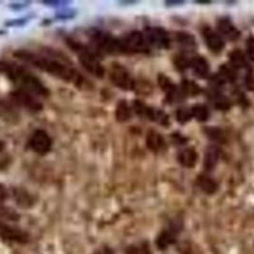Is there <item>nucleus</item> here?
Returning <instances> with one entry per match:
<instances>
[{
  "label": "nucleus",
  "instance_id": "nucleus-1",
  "mask_svg": "<svg viewBox=\"0 0 254 254\" xmlns=\"http://www.w3.org/2000/svg\"><path fill=\"white\" fill-rule=\"evenodd\" d=\"M14 56L23 60L24 63L33 65L45 73L51 74L61 80L74 84L77 87H83V84L85 83L83 75L69 63V60H65L61 56L56 57L48 54H36L27 50L16 51Z\"/></svg>",
  "mask_w": 254,
  "mask_h": 254
},
{
  "label": "nucleus",
  "instance_id": "nucleus-2",
  "mask_svg": "<svg viewBox=\"0 0 254 254\" xmlns=\"http://www.w3.org/2000/svg\"><path fill=\"white\" fill-rule=\"evenodd\" d=\"M0 74L8 75L10 80L13 81L17 87H19L20 91L28 92L33 94L36 97L47 98L50 95V91L44 85V83L34 77L33 74L30 73L27 69L14 65V64L0 61Z\"/></svg>",
  "mask_w": 254,
  "mask_h": 254
},
{
  "label": "nucleus",
  "instance_id": "nucleus-3",
  "mask_svg": "<svg viewBox=\"0 0 254 254\" xmlns=\"http://www.w3.org/2000/svg\"><path fill=\"white\" fill-rule=\"evenodd\" d=\"M69 45H70L73 50L77 51L78 56H79V61L89 73L98 78H103L104 69L100 61L98 60L97 55L92 52L87 47L81 46L80 44H77V42H73V41H69Z\"/></svg>",
  "mask_w": 254,
  "mask_h": 254
},
{
  "label": "nucleus",
  "instance_id": "nucleus-4",
  "mask_svg": "<svg viewBox=\"0 0 254 254\" xmlns=\"http://www.w3.org/2000/svg\"><path fill=\"white\" fill-rule=\"evenodd\" d=\"M121 52L126 54H149L150 52V45L147 44L145 34L139 31H134L131 33L120 40Z\"/></svg>",
  "mask_w": 254,
  "mask_h": 254
},
{
  "label": "nucleus",
  "instance_id": "nucleus-5",
  "mask_svg": "<svg viewBox=\"0 0 254 254\" xmlns=\"http://www.w3.org/2000/svg\"><path fill=\"white\" fill-rule=\"evenodd\" d=\"M92 45L94 48L104 54H118L121 52L120 40H116L110 33L102 32V31H92L89 34Z\"/></svg>",
  "mask_w": 254,
  "mask_h": 254
},
{
  "label": "nucleus",
  "instance_id": "nucleus-6",
  "mask_svg": "<svg viewBox=\"0 0 254 254\" xmlns=\"http://www.w3.org/2000/svg\"><path fill=\"white\" fill-rule=\"evenodd\" d=\"M110 79L116 87L124 91H132L135 89V80L130 73L120 64H113L110 69Z\"/></svg>",
  "mask_w": 254,
  "mask_h": 254
},
{
  "label": "nucleus",
  "instance_id": "nucleus-7",
  "mask_svg": "<svg viewBox=\"0 0 254 254\" xmlns=\"http://www.w3.org/2000/svg\"><path fill=\"white\" fill-rule=\"evenodd\" d=\"M10 100L13 102L14 106H19L32 112H38L42 110V103L37 99L36 95L28 93V92L17 89L10 93Z\"/></svg>",
  "mask_w": 254,
  "mask_h": 254
},
{
  "label": "nucleus",
  "instance_id": "nucleus-8",
  "mask_svg": "<svg viewBox=\"0 0 254 254\" xmlns=\"http://www.w3.org/2000/svg\"><path fill=\"white\" fill-rule=\"evenodd\" d=\"M134 106L135 111H136V113L139 116H143V117L147 118V120L154 121V122L163 125V126H167L169 124V117L164 113L163 111L154 110V108L149 107V106H146V104L140 102V100H135Z\"/></svg>",
  "mask_w": 254,
  "mask_h": 254
},
{
  "label": "nucleus",
  "instance_id": "nucleus-9",
  "mask_svg": "<svg viewBox=\"0 0 254 254\" xmlns=\"http://www.w3.org/2000/svg\"><path fill=\"white\" fill-rule=\"evenodd\" d=\"M30 147L34 153L40 155H46L52 147V140L47 132L37 130L30 139Z\"/></svg>",
  "mask_w": 254,
  "mask_h": 254
},
{
  "label": "nucleus",
  "instance_id": "nucleus-10",
  "mask_svg": "<svg viewBox=\"0 0 254 254\" xmlns=\"http://www.w3.org/2000/svg\"><path fill=\"white\" fill-rule=\"evenodd\" d=\"M145 37H146L147 44L150 47H157V48H168L171 45L169 34L159 27H150L145 31Z\"/></svg>",
  "mask_w": 254,
  "mask_h": 254
},
{
  "label": "nucleus",
  "instance_id": "nucleus-11",
  "mask_svg": "<svg viewBox=\"0 0 254 254\" xmlns=\"http://www.w3.org/2000/svg\"><path fill=\"white\" fill-rule=\"evenodd\" d=\"M0 237L9 241H16L19 244H24L30 240V235L19 227L10 226L8 224L0 222Z\"/></svg>",
  "mask_w": 254,
  "mask_h": 254
},
{
  "label": "nucleus",
  "instance_id": "nucleus-12",
  "mask_svg": "<svg viewBox=\"0 0 254 254\" xmlns=\"http://www.w3.org/2000/svg\"><path fill=\"white\" fill-rule=\"evenodd\" d=\"M202 36H204L205 42H206L207 47L212 52L219 54L220 51H222V48H224V40H222V37L220 34L216 33L210 27H205L202 30Z\"/></svg>",
  "mask_w": 254,
  "mask_h": 254
},
{
  "label": "nucleus",
  "instance_id": "nucleus-13",
  "mask_svg": "<svg viewBox=\"0 0 254 254\" xmlns=\"http://www.w3.org/2000/svg\"><path fill=\"white\" fill-rule=\"evenodd\" d=\"M0 118L7 121L9 124H17L19 121V114L14 107V104L1 97H0Z\"/></svg>",
  "mask_w": 254,
  "mask_h": 254
},
{
  "label": "nucleus",
  "instance_id": "nucleus-14",
  "mask_svg": "<svg viewBox=\"0 0 254 254\" xmlns=\"http://www.w3.org/2000/svg\"><path fill=\"white\" fill-rule=\"evenodd\" d=\"M218 30L222 36H225L227 40L230 41H237L240 37L239 30L235 27L229 18H220L218 20Z\"/></svg>",
  "mask_w": 254,
  "mask_h": 254
},
{
  "label": "nucleus",
  "instance_id": "nucleus-15",
  "mask_svg": "<svg viewBox=\"0 0 254 254\" xmlns=\"http://www.w3.org/2000/svg\"><path fill=\"white\" fill-rule=\"evenodd\" d=\"M190 67H192L193 73L198 78H206L208 75V73H210V66H208L207 60L202 56L190 57Z\"/></svg>",
  "mask_w": 254,
  "mask_h": 254
},
{
  "label": "nucleus",
  "instance_id": "nucleus-16",
  "mask_svg": "<svg viewBox=\"0 0 254 254\" xmlns=\"http://www.w3.org/2000/svg\"><path fill=\"white\" fill-rule=\"evenodd\" d=\"M146 145L153 153H160L165 149V140L159 132L150 131L146 136Z\"/></svg>",
  "mask_w": 254,
  "mask_h": 254
},
{
  "label": "nucleus",
  "instance_id": "nucleus-17",
  "mask_svg": "<svg viewBox=\"0 0 254 254\" xmlns=\"http://www.w3.org/2000/svg\"><path fill=\"white\" fill-rule=\"evenodd\" d=\"M197 153L194 151V149L192 147H188V149H184L182 150L179 154H178V161L186 168H193L197 163Z\"/></svg>",
  "mask_w": 254,
  "mask_h": 254
},
{
  "label": "nucleus",
  "instance_id": "nucleus-18",
  "mask_svg": "<svg viewBox=\"0 0 254 254\" xmlns=\"http://www.w3.org/2000/svg\"><path fill=\"white\" fill-rule=\"evenodd\" d=\"M197 186L206 194H214L218 190V183L206 174H201L197 177Z\"/></svg>",
  "mask_w": 254,
  "mask_h": 254
},
{
  "label": "nucleus",
  "instance_id": "nucleus-19",
  "mask_svg": "<svg viewBox=\"0 0 254 254\" xmlns=\"http://www.w3.org/2000/svg\"><path fill=\"white\" fill-rule=\"evenodd\" d=\"M219 158H220V149L216 146H208L205 154V168L206 171L214 169V167L218 164Z\"/></svg>",
  "mask_w": 254,
  "mask_h": 254
},
{
  "label": "nucleus",
  "instance_id": "nucleus-20",
  "mask_svg": "<svg viewBox=\"0 0 254 254\" xmlns=\"http://www.w3.org/2000/svg\"><path fill=\"white\" fill-rule=\"evenodd\" d=\"M230 63L231 66L234 69H248L249 67V63H248L247 56L244 52H241L240 50H234L230 54Z\"/></svg>",
  "mask_w": 254,
  "mask_h": 254
},
{
  "label": "nucleus",
  "instance_id": "nucleus-21",
  "mask_svg": "<svg viewBox=\"0 0 254 254\" xmlns=\"http://www.w3.org/2000/svg\"><path fill=\"white\" fill-rule=\"evenodd\" d=\"M211 100H212V103H214L215 107L221 111L229 110L231 106L230 99H229L227 97H225L224 94H221L220 92L218 91H215L214 93L211 94Z\"/></svg>",
  "mask_w": 254,
  "mask_h": 254
},
{
  "label": "nucleus",
  "instance_id": "nucleus-22",
  "mask_svg": "<svg viewBox=\"0 0 254 254\" xmlns=\"http://www.w3.org/2000/svg\"><path fill=\"white\" fill-rule=\"evenodd\" d=\"M190 116L193 118H196L200 122H205L207 121L210 117V111L205 104H194L193 107L190 108Z\"/></svg>",
  "mask_w": 254,
  "mask_h": 254
},
{
  "label": "nucleus",
  "instance_id": "nucleus-23",
  "mask_svg": "<svg viewBox=\"0 0 254 254\" xmlns=\"http://www.w3.org/2000/svg\"><path fill=\"white\" fill-rule=\"evenodd\" d=\"M174 241H175V237H174L173 233H172L171 230H165L158 237L157 245L159 249L164 251V249H167L169 245L174 244Z\"/></svg>",
  "mask_w": 254,
  "mask_h": 254
},
{
  "label": "nucleus",
  "instance_id": "nucleus-24",
  "mask_svg": "<svg viewBox=\"0 0 254 254\" xmlns=\"http://www.w3.org/2000/svg\"><path fill=\"white\" fill-rule=\"evenodd\" d=\"M116 118L120 122H126V121H128L131 118V110L126 100L118 102L117 108H116Z\"/></svg>",
  "mask_w": 254,
  "mask_h": 254
},
{
  "label": "nucleus",
  "instance_id": "nucleus-25",
  "mask_svg": "<svg viewBox=\"0 0 254 254\" xmlns=\"http://www.w3.org/2000/svg\"><path fill=\"white\" fill-rule=\"evenodd\" d=\"M219 78L221 80L227 81V83H233L237 79V70H235L233 66H227V65H222L220 67V71H219Z\"/></svg>",
  "mask_w": 254,
  "mask_h": 254
},
{
  "label": "nucleus",
  "instance_id": "nucleus-26",
  "mask_svg": "<svg viewBox=\"0 0 254 254\" xmlns=\"http://www.w3.org/2000/svg\"><path fill=\"white\" fill-rule=\"evenodd\" d=\"M177 38V42L181 45L182 47L184 48H194L196 47V40H194V37L190 33H184V32H179L175 36Z\"/></svg>",
  "mask_w": 254,
  "mask_h": 254
},
{
  "label": "nucleus",
  "instance_id": "nucleus-27",
  "mask_svg": "<svg viewBox=\"0 0 254 254\" xmlns=\"http://www.w3.org/2000/svg\"><path fill=\"white\" fill-rule=\"evenodd\" d=\"M181 89L183 92V94H190V95H196L201 92L200 87L194 81H190V80H184L181 85Z\"/></svg>",
  "mask_w": 254,
  "mask_h": 254
},
{
  "label": "nucleus",
  "instance_id": "nucleus-28",
  "mask_svg": "<svg viewBox=\"0 0 254 254\" xmlns=\"http://www.w3.org/2000/svg\"><path fill=\"white\" fill-rule=\"evenodd\" d=\"M208 136L215 141H220V143H224L225 141V134L224 131L220 130V128H216V127H212V128H207L206 130Z\"/></svg>",
  "mask_w": 254,
  "mask_h": 254
},
{
  "label": "nucleus",
  "instance_id": "nucleus-29",
  "mask_svg": "<svg viewBox=\"0 0 254 254\" xmlns=\"http://www.w3.org/2000/svg\"><path fill=\"white\" fill-rule=\"evenodd\" d=\"M192 118L190 116V110H179L177 111V120L182 124H186L187 121H190Z\"/></svg>",
  "mask_w": 254,
  "mask_h": 254
},
{
  "label": "nucleus",
  "instance_id": "nucleus-30",
  "mask_svg": "<svg viewBox=\"0 0 254 254\" xmlns=\"http://www.w3.org/2000/svg\"><path fill=\"white\" fill-rule=\"evenodd\" d=\"M247 52L248 57L254 61V36L249 37L247 41Z\"/></svg>",
  "mask_w": 254,
  "mask_h": 254
},
{
  "label": "nucleus",
  "instance_id": "nucleus-31",
  "mask_svg": "<svg viewBox=\"0 0 254 254\" xmlns=\"http://www.w3.org/2000/svg\"><path fill=\"white\" fill-rule=\"evenodd\" d=\"M44 4L46 5H50V7H64V5H67L69 1H60V0H45Z\"/></svg>",
  "mask_w": 254,
  "mask_h": 254
},
{
  "label": "nucleus",
  "instance_id": "nucleus-32",
  "mask_svg": "<svg viewBox=\"0 0 254 254\" xmlns=\"http://www.w3.org/2000/svg\"><path fill=\"white\" fill-rule=\"evenodd\" d=\"M5 200H7V190L3 184H0V207H1V205Z\"/></svg>",
  "mask_w": 254,
  "mask_h": 254
},
{
  "label": "nucleus",
  "instance_id": "nucleus-33",
  "mask_svg": "<svg viewBox=\"0 0 254 254\" xmlns=\"http://www.w3.org/2000/svg\"><path fill=\"white\" fill-rule=\"evenodd\" d=\"M165 4H167L168 7H174V5H181V4H183V1L182 0H169V1H165Z\"/></svg>",
  "mask_w": 254,
  "mask_h": 254
},
{
  "label": "nucleus",
  "instance_id": "nucleus-34",
  "mask_svg": "<svg viewBox=\"0 0 254 254\" xmlns=\"http://www.w3.org/2000/svg\"><path fill=\"white\" fill-rule=\"evenodd\" d=\"M94 254H113V253H112V251H111L110 248H103V249L95 252Z\"/></svg>",
  "mask_w": 254,
  "mask_h": 254
},
{
  "label": "nucleus",
  "instance_id": "nucleus-35",
  "mask_svg": "<svg viewBox=\"0 0 254 254\" xmlns=\"http://www.w3.org/2000/svg\"><path fill=\"white\" fill-rule=\"evenodd\" d=\"M127 254H140V251H137V249H134V248H131V249H128Z\"/></svg>",
  "mask_w": 254,
  "mask_h": 254
},
{
  "label": "nucleus",
  "instance_id": "nucleus-36",
  "mask_svg": "<svg viewBox=\"0 0 254 254\" xmlns=\"http://www.w3.org/2000/svg\"><path fill=\"white\" fill-rule=\"evenodd\" d=\"M4 147H5V144H4L3 141L0 140V151H3V150H4Z\"/></svg>",
  "mask_w": 254,
  "mask_h": 254
}]
</instances>
